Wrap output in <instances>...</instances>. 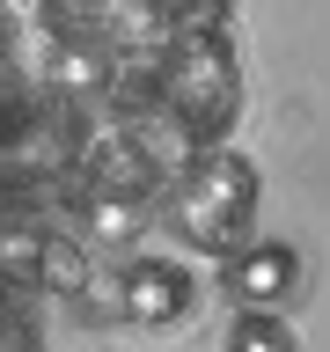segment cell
Returning a JSON list of instances; mask_svg holds the SVG:
<instances>
[{"mask_svg": "<svg viewBox=\"0 0 330 352\" xmlns=\"http://www.w3.org/2000/svg\"><path fill=\"white\" fill-rule=\"evenodd\" d=\"M242 125V59L228 30H184L154 44V140L184 162L198 147H228Z\"/></svg>", "mask_w": 330, "mask_h": 352, "instance_id": "1", "label": "cell"}, {"mask_svg": "<svg viewBox=\"0 0 330 352\" xmlns=\"http://www.w3.org/2000/svg\"><path fill=\"white\" fill-rule=\"evenodd\" d=\"M59 294H66V308H74L88 330L125 323V257H110V250H88L81 272H74Z\"/></svg>", "mask_w": 330, "mask_h": 352, "instance_id": "5", "label": "cell"}, {"mask_svg": "<svg viewBox=\"0 0 330 352\" xmlns=\"http://www.w3.org/2000/svg\"><path fill=\"white\" fill-rule=\"evenodd\" d=\"M220 294L235 308H279L301 294V250L294 242H272V235H250L220 257Z\"/></svg>", "mask_w": 330, "mask_h": 352, "instance_id": "3", "label": "cell"}, {"mask_svg": "<svg viewBox=\"0 0 330 352\" xmlns=\"http://www.w3.org/2000/svg\"><path fill=\"white\" fill-rule=\"evenodd\" d=\"M235 0H140L147 37H184V30H228Z\"/></svg>", "mask_w": 330, "mask_h": 352, "instance_id": "6", "label": "cell"}, {"mask_svg": "<svg viewBox=\"0 0 330 352\" xmlns=\"http://www.w3.org/2000/svg\"><path fill=\"white\" fill-rule=\"evenodd\" d=\"M44 308V286L22 279V272H0V338H30Z\"/></svg>", "mask_w": 330, "mask_h": 352, "instance_id": "8", "label": "cell"}, {"mask_svg": "<svg viewBox=\"0 0 330 352\" xmlns=\"http://www.w3.org/2000/svg\"><path fill=\"white\" fill-rule=\"evenodd\" d=\"M0 352H44V338L30 330V338H0Z\"/></svg>", "mask_w": 330, "mask_h": 352, "instance_id": "9", "label": "cell"}, {"mask_svg": "<svg viewBox=\"0 0 330 352\" xmlns=\"http://www.w3.org/2000/svg\"><path fill=\"white\" fill-rule=\"evenodd\" d=\"M257 198H264V176H257L250 154L198 147V154H184V162L162 176L154 206H162V228H169L184 250L228 257V250L250 242V228H257Z\"/></svg>", "mask_w": 330, "mask_h": 352, "instance_id": "2", "label": "cell"}, {"mask_svg": "<svg viewBox=\"0 0 330 352\" xmlns=\"http://www.w3.org/2000/svg\"><path fill=\"white\" fill-rule=\"evenodd\" d=\"M198 308V272L184 257H125V323L169 330Z\"/></svg>", "mask_w": 330, "mask_h": 352, "instance_id": "4", "label": "cell"}, {"mask_svg": "<svg viewBox=\"0 0 330 352\" xmlns=\"http://www.w3.org/2000/svg\"><path fill=\"white\" fill-rule=\"evenodd\" d=\"M220 352H301V338H294V323L279 308H242L228 323V345Z\"/></svg>", "mask_w": 330, "mask_h": 352, "instance_id": "7", "label": "cell"}]
</instances>
